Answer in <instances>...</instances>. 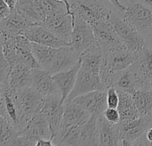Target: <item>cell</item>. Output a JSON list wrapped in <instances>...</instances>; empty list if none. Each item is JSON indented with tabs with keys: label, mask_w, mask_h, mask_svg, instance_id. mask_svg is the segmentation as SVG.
<instances>
[{
	"label": "cell",
	"mask_w": 152,
	"mask_h": 146,
	"mask_svg": "<svg viewBox=\"0 0 152 146\" xmlns=\"http://www.w3.org/2000/svg\"><path fill=\"white\" fill-rule=\"evenodd\" d=\"M103 56L101 65V80L107 90L112 87L116 75L134 64L136 54L129 50L125 44L102 50Z\"/></svg>",
	"instance_id": "6da1fadb"
},
{
	"label": "cell",
	"mask_w": 152,
	"mask_h": 146,
	"mask_svg": "<svg viewBox=\"0 0 152 146\" xmlns=\"http://www.w3.org/2000/svg\"><path fill=\"white\" fill-rule=\"evenodd\" d=\"M18 112V131L26 127L28 121L38 112L44 105L45 96L32 87H27L12 94Z\"/></svg>",
	"instance_id": "7a4b0ae2"
},
{
	"label": "cell",
	"mask_w": 152,
	"mask_h": 146,
	"mask_svg": "<svg viewBox=\"0 0 152 146\" xmlns=\"http://www.w3.org/2000/svg\"><path fill=\"white\" fill-rule=\"evenodd\" d=\"M70 11L91 26L110 18L111 11L102 0H71Z\"/></svg>",
	"instance_id": "3957f363"
},
{
	"label": "cell",
	"mask_w": 152,
	"mask_h": 146,
	"mask_svg": "<svg viewBox=\"0 0 152 146\" xmlns=\"http://www.w3.org/2000/svg\"><path fill=\"white\" fill-rule=\"evenodd\" d=\"M18 135L15 145L28 146L36 145L39 139L51 138L52 132L48 121L40 112L28 121L24 128L18 132Z\"/></svg>",
	"instance_id": "277c9868"
},
{
	"label": "cell",
	"mask_w": 152,
	"mask_h": 146,
	"mask_svg": "<svg viewBox=\"0 0 152 146\" xmlns=\"http://www.w3.org/2000/svg\"><path fill=\"white\" fill-rule=\"evenodd\" d=\"M110 21L123 43L133 53H139L146 45L143 35L123 16L111 12Z\"/></svg>",
	"instance_id": "5b68a950"
},
{
	"label": "cell",
	"mask_w": 152,
	"mask_h": 146,
	"mask_svg": "<svg viewBox=\"0 0 152 146\" xmlns=\"http://www.w3.org/2000/svg\"><path fill=\"white\" fill-rule=\"evenodd\" d=\"M152 123V112L138 119L120 120L117 126L120 136V145H135Z\"/></svg>",
	"instance_id": "8992f818"
},
{
	"label": "cell",
	"mask_w": 152,
	"mask_h": 146,
	"mask_svg": "<svg viewBox=\"0 0 152 146\" xmlns=\"http://www.w3.org/2000/svg\"><path fill=\"white\" fill-rule=\"evenodd\" d=\"M100 71V70L93 69L81 64L75 87L67 100H72L78 95L94 90H106L101 80Z\"/></svg>",
	"instance_id": "52a82bcc"
},
{
	"label": "cell",
	"mask_w": 152,
	"mask_h": 146,
	"mask_svg": "<svg viewBox=\"0 0 152 146\" xmlns=\"http://www.w3.org/2000/svg\"><path fill=\"white\" fill-rule=\"evenodd\" d=\"M98 44L92 26L75 15L73 31L69 45L81 56V54L93 45Z\"/></svg>",
	"instance_id": "ba28073f"
},
{
	"label": "cell",
	"mask_w": 152,
	"mask_h": 146,
	"mask_svg": "<svg viewBox=\"0 0 152 146\" xmlns=\"http://www.w3.org/2000/svg\"><path fill=\"white\" fill-rule=\"evenodd\" d=\"M122 16L134 25L142 35L152 30V9L138 2H130L126 10L120 12Z\"/></svg>",
	"instance_id": "9c48e42d"
},
{
	"label": "cell",
	"mask_w": 152,
	"mask_h": 146,
	"mask_svg": "<svg viewBox=\"0 0 152 146\" xmlns=\"http://www.w3.org/2000/svg\"><path fill=\"white\" fill-rule=\"evenodd\" d=\"M74 20L75 14L73 12L68 13L67 12H64L47 17L40 24L46 27L58 37L69 44L73 31Z\"/></svg>",
	"instance_id": "30bf717a"
},
{
	"label": "cell",
	"mask_w": 152,
	"mask_h": 146,
	"mask_svg": "<svg viewBox=\"0 0 152 146\" xmlns=\"http://www.w3.org/2000/svg\"><path fill=\"white\" fill-rule=\"evenodd\" d=\"M41 112L49 123L53 140L57 136L64 113V103L61 102V95H52L45 96Z\"/></svg>",
	"instance_id": "8fae6325"
},
{
	"label": "cell",
	"mask_w": 152,
	"mask_h": 146,
	"mask_svg": "<svg viewBox=\"0 0 152 146\" xmlns=\"http://www.w3.org/2000/svg\"><path fill=\"white\" fill-rule=\"evenodd\" d=\"M22 34L32 43L43 45L59 48L69 45L40 23L31 25L27 29H25Z\"/></svg>",
	"instance_id": "7c38bea8"
},
{
	"label": "cell",
	"mask_w": 152,
	"mask_h": 146,
	"mask_svg": "<svg viewBox=\"0 0 152 146\" xmlns=\"http://www.w3.org/2000/svg\"><path fill=\"white\" fill-rule=\"evenodd\" d=\"M92 115H102L108 108L107 90H94L72 99Z\"/></svg>",
	"instance_id": "4fadbf2b"
},
{
	"label": "cell",
	"mask_w": 152,
	"mask_h": 146,
	"mask_svg": "<svg viewBox=\"0 0 152 146\" xmlns=\"http://www.w3.org/2000/svg\"><path fill=\"white\" fill-rule=\"evenodd\" d=\"M32 69L22 62H17L11 66L7 85L1 87V89H8L12 94L22 88L30 87Z\"/></svg>",
	"instance_id": "5bb4252c"
},
{
	"label": "cell",
	"mask_w": 152,
	"mask_h": 146,
	"mask_svg": "<svg viewBox=\"0 0 152 146\" xmlns=\"http://www.w3.org/2000/svg\"><path fill=\"white\" fill-rule=\"evenodd\" d=\"M92 28L94 29L96 40L102 50H107L124 44L114 29L110 21V18L94 24Z\"/></svg>",
	"instance_id": "9a60e30c"
},
{
	"label": "cell",
	"mask_w": 152,
	"mask_h": 146,
	"mask_svg": "<svg viewBox=\"0 0 152 146\" xmlns=\"http://www.w3.org/2000/svg\"><path fill=\"white\" fill-rule=\"evenodd\" d=\"M91 116L92 114L79 104L76 103L72 100H67L64 103V113L59 132L65 130L69 127L83 125L90 119Z\"/></svg>",
	"instance_id": "2e32d148"
},
{
	"label": "cell",
	"mask_w": 152,
	"mask_h": 146,
	"mask_svg": "<svg viewBox=\"0 0 152 146\" xmlns=\"http://www.w3.org/2000/svg\"><path fill=\"white\" fill-rule=\"evenodd\" d=\"M30 87L45 96L61 95L60 90L53 79V75L42 68L32 69Z\"/></svg>",
	"instance_id": "e0dca14e"
},
{
	"label": "cell",
	"mask_w": 152,
	"mask_h": 146,
	"mask_svg": "<svg viewBox=\"0 0 152 146\" xmlns=\"http://www.w3.org/2000/svg\"><path fill=\"white\" fill-rule=\"evenodd\" d=\"M112 87L118 90H122L131 95L141 88L146 87L132 65L116 75Z\"/></svg>",
	"instance_id": "ac0fdd59"
},
{
	"label": "cell",
	"mask_w": 152,
	"mask_h": 146,
	"mask_svg": "<svg viewBox=\"0 0 152 146\" xmlns=\"http://www.w3.org/2000/svg\"><path fill=\"white\" fill-rule=\"evenodd\" d=\"M80 66L81 60H79V62L74 67L53 74V79L60 90V93L61 95V102L63 103L66 102L69 94L75 87Z\"/></svg>",
	"instance_id": "d6986e66"
},
{
	"label": "cell",
	"mask_w": 152,
	"mask_h": 146,
	"mask_svg": "<svg viewBox=\"0 0 152 146\" xmlns=\"http://www.w3.org/2000/svg\"><path fill=\"white\" fill-rule=\"evenodd\" d=\"M146 87H152V48L147 45L136 54L132 65Z\"/></svg>",
	"instance_id": "ffe728a7"
},
{
	"label": "cell",
	"mask_w": 152,
	"mask_h": 146,
	"mask_svg": "<svg viewBox=\"0 0 152 146\" xmlns=\"http://www.w3.org/2000/svg\"><path fill=\"white\" fill-rule=\"evenodd\" d=\"M80 60V55L69 45H64L57 48L55 59L49 70L53 75L54 73L69 70L74 67Z\"/></svg>",
	"instance_id": "44dd1931"
},
{
	"label": "cell",
	"mask_w": 152,
	"mask_h": 146,
	"mask_svg": "<svg viewBox=\"0 0 152 146\" xmlns=\"http://www.w3.org/2000/svg\"><path fill=\"white\" fill-rule=\"evenodd\" d=\"M33 24L36 23L26 19L14 9L6 18L0 20V31L9 34H22L25 29Z\"/></svg>",
	"instance_id": "7402d4cb"
},
{
	"label": "cell",
	"mask_w": 152,
	"mask_h": 146,
	"mask_svg": "<svg viewBox=\"0 0 152 146\" xmlns=\"http://www.w3.org/2000/svg\"><path fill=\"white\" fill-rule=\"evenodd\" d=\"M100 145H120V136L117 124L110 123L103 115L98 116Z\"/></svg>",
	"instance_id": "603a6c76"
},
{
	"label": "cell",
	"mask_w": 152,
	"mask_h": 146,
	"mask_svg": "<svg viewBox=\"0 0 152 146\" xmlns=\"http://www.w3.org/2000/svg\"><path fill=\"white\" fill-rule=\"evenodd\" d=\"M78 145H100L98 116L92 115L90 119L81 126Z\"/></svg>",
	"instance_id": "cb8c5ba5"
},
{
	"label": "cell",
	"mask_w": 152,
	"mask_h": 146,
	"mask_svg": "<svg viewBox=\"0 0 152 146\" xmlns=\"http://www.w3.org/2000/svg\"><path fill=\"white\" fill-rule=\"evenodd\" d=\"M118 92L119 95L118 110L120 113L121 120H128L140 118L141 115L135 105L133 95L122 90H118Z\"/></svg>",
	"instance_id": "d4e9b609"
},
{
	"label": "cell",
	"mask_w": 152,
	"mask_h": 146,
	"mask_svg": "<svg viewBox=\"0 0 152 146\" xmlns=\"http://www.w3.org/2000/svg\"><path fill=\"white\" fill-rule=\"evenodd\" d=\"M35 4L40 23L51 15L67 12L65 3L61 0H35Z\"/></svg>",
	"instance_id": "484cf974"
},
{
	"label": "cell",
	"mask_w": 152,
	"mask_h": 146,
	"mask_svg": "<svg viewBox=\"0 0 152 146\" xmlns=\"http://www.w3.org/2000/svg\"><path fill=\"white\" fill-rule=\"evenodd\" d=\"M32 54L36 58L40 68L49 71L57 53V48L32 43Z\"/></svg>",
	"instance_id": "4316f807"
},
{
	"label": "cell",
	"mask_w": 152,
	"mask_h": 146,
	"mask_svg": "<svg viewBox=\"0 0 152 146\" xmlns=\"http://www.w3.org/2000/svg\"><path fill=\"white\" fill-rule=\"evenodd\" d=\"M0 145H15L19 131L11 120L4 114H0Z\"/></svg>",
	"instance_id": "83f0119b"
},
{
	"label": "cell",
	"mask_w": 152,
	"mask_h": 146,
	"mask_svg": "<svg viewBox=\"0 0 152 146\" xmlns=\"http://www.w3.org/2000/svg\"><path fill=\"white\" fill-rule=\"evenodd\" d=\"M132 95L141 116H146L151 113L152 87L141 88Z\"/></svg>",
	"instance_id": "f1b7e54d"
},
{
	"label": "cell",
	"mask_w": 152,
	"mask_h": 146,
	"mask_svg": "<svg viewBox=\"0 0 152 146\" xmlns=\"http://www.w3.org/2000/svg\"><path fill=\"white\" fill-rule=\"evenodd\" d=\"M119 103V95L118 90L114 87L107 89V104L109 108H117Z\"/></svg>",
	"instance_id": "f546056e"
},
{
	"label": "cell",
	"mask_w": 152,
	"mask_h": 146,
	"mask_svg": "<svg viewBox=\"0 0 152 146\" xmlns=\"http://www.w3.org/2000/svg\"><path fill=\"white\" fill-rule=\"evenodd\" d=\"M104 118L111 124H118L120 120V113L117 108H107L102 114Z\"/></svg>",
	"instance_id": "4dcf8cb0"
},
{
	"label": "cell",
	"mask_w": 152,
	"mask_h": 146,
	"mask_svg": "<svg viewBox=\"0 0 152 146\" xmlns=\"http://www.w3.org/2000/svg\"><path fill=\"white\" fill-rule=\"evenodd\" d=\"M135 145H150L152 146V123L145 131L142 137L136 143Z\"/></svg>",
	"instance_id": "1f68e13d"
},
{
	"label": "cell",
	"mask_w": 152,
	"mask_h": 146,
	"mask_svg": "<svg viewBox=\"0 0 152 146\" xmlns=\"http://www.w3.org/2000/svg\"><path fill=\"white\" fill-rule=\"evenodd\" d=\"M12 9L10 8V6L3 0H1V5H0V20L6 18L11 12H12Z\"/></svg>",
	"instance_id": "d6a6232c"
},
{
	"label": "cell",
	"mask_w": 152,
	"mask_h": 146,
	"mask_svg": "<svg viewBox=\"0 0 152 146\" xmlns=\"http://www.w3.org/2000/svg\"><path fill=\"white\" fill-rule=\"evenodd\" d=\"M55 145V144L53 143V140L49 138V139H45V138H42V139H39L37 144L36 146H53Z\"/></svg>",
	"instance_id": "836d02e7"
},
{
	"label": "cell",
	"mask_w": 152,
	"mask_h": 146,
	"mask_svg": "<svg viewBox=\"0 0 152 146\" xmlns=\"http://www.w3.org/2000/svg\"><path fill=\"white\" fill-rule=\"evenodd\" d=\"M120 12H123L124 10H126V6H125L124 4H122L121 3H120V1L119 0H110Z\"/></svg>",
	"instance_id": "e575fe53"
},
{
	"label": "cell",
	"mask_w": 152,
	"mask_h": 146,
	"mask_svg": "<svg viewBox=\"0 0 152 146\" xmlns=\"http://www.w3.org/2000/svg\"><path fill=\"white\" fill-rule=\"evenodd\" d=\"M130 2H138L152 9V0H130Z\"/></svg>",
	"instance_id": "d590c367"
},
{
	"label": "cell",
	"mask_w": 152,
	"mask_h": 146,
	"mask_svg": "<svg viewBox=\"0 0 152 146\" xmlns=\"http://www.w3.org/2000/svg\"><path fill=\"white\" fill-rule=\"evenodd\" d=\"M3 1H4V2L10 6V8H11L12 10H14L18 0H3Z\"/></svg>",
	"instance_id": "8d00e7d4"
},
{
	"label": "cell",
	"mask_w": 152,
	"mask_h": 146,
	"mask_svg": "<svg viewBox=\"0 0 152 146\" xmlns=\"http://www.w3.org/2000/svg\"><path fill=\"white\" fill-rule=\"evenodd\" d=\"M61 1H62V2L65 3L66 7H67V12H68V13H72L71 11H70V3H69V0H61Z\"/></svg>",
	"instance_id": "74e56055"
},
{
	"label": "cell",
	"mask_w": 152,
	"mask_h": 146,
	"mask_svg": "<svg viewBox=\"0 0 152 146\" xmlns=\"http://www.w3.org/2000/svg\"><path fill=\"white\" fill-rule=\"evenodd\" d=\"M146 36H147V37L149 38V40H150V43H151V45H150V47H151L152 48V30L150 32V33H148V34H146Z\"/></svg>",
	"instance_id": "f35d334b"
},
{
	"label": "cell",
	"mask_w": 152,
	"mask_h": 146,
	"mask_svg": "<svg viewBox=\"0 0 152 146\" xmlns=\"http://www.w3.org/2000/svg\"><path fill=\"white\" fill-rule=\"evenodd\" d=\"M151 87H152V85H151Z\"/></svg>",
	"instance_id": "ab89813d"
}]
</instances>
